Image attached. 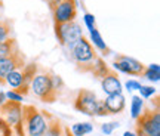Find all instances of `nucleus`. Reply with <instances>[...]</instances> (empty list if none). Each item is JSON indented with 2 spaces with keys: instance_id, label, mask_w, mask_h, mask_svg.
<instances>
[{
  "instance_id": "10",
  "label": "nucleus",
  "mask_w": 160,
  "mask_h": 136,
  "mask_svg": "<svg viewBox=\"0 0 160 136\" xmlns=\"http://www.w3.org/2000/svg\"><path fill=\"white\" fill-rule=\"evenodd\" d=\"M25 65V61H24L22 55L19 53V51L15 52L13 55L6 58H0V83H3L5 77L9 73H12L13 70Z\"/></svg>"
},
{
  "instance_id": "25",
  "label": "nucleus",
  "mask_w": 160,
  "mask_h": 136,
  "mask_svg": "<svg viewBox=\"0 0 160 136\" xmlns=\"http://www.w3.org/2000/svg\"><path fill=\"white\" fill-rule=\"evenodd\" d=\"M110 115L107 108L104 105V101L102 99H98V104H97V109H95V117H107Z\"/></svg>"
},
{
  "instance_id": "14",
  "label": "nucleus",
  "mask_w": 160,
  "mask_h": 136,
  "mask_svg": "<svg viewBox=\"0 0 160 136\" xmlns=\"http://www.w3.org/2000/svg\"><path fill=\"white\" fill-rule=\"evenodd\" d=\"M116 59H119V61H122V62H125L128 65L129 71H131V75H142L144 70H145V65L142 62H139L138 59H135V58L126 56V55H119Z\"/></svg>"
},
{
  "instance_id": "12",
  "label": "nucleus",
  "mask_w": 160,
  "mask_h": 136,
  "mask_svg": "<svg viewBox=\"0 0 160 136\" xmlns=\"http://www.w3.org/2000/svg\"><path fill=\"white\" fill-rule=\"evenodd\" d=\"M104 101V105L107 108L110 115L114 114H120L125 111L126 108V99L123 96V93H114V95H107Z\"/></svg>"
},
{
  "instance_id": "23",
  "label": "nucleus",
  "mask_w": 160,
  "mask_h": 136,
  "mask_svg": "<svg viewBox=\"0 0 160 136\" xmlns=\"http://www.w3.org/2000/svg\"><path fill=\"white\" fill-rule=\"evenodd\" d=\"M119 121H110V123H104L101 124V132L104 135H111L116 129H119Z\"/></svg>"
},
{
  "instance_id": "15",
  "label": "nucleus",
  "mask_w": 160,
  "mask_h": 136,
  "mask_svg": "<svg viewBox=\"0 0 160 136\" xmlns=\"http://www.w3.org/2000/svg\"><path fill=\"white\" fill-rule=\"evenodd\" d=\"M42 136H65V127L57 117L49 115V126Z\"/></svg>"
},
{
  "instance_id": "22",
  "label": "nucleus",
  "mask_w": 160,
  "mask_h": 136,
  "mask_svg": "<svg viewBox=\"0 0 160 136\" xmlns=\"http://www.w3.org/2000/svg\"><path fill=\"white\" fill-rule=\"evenodd\" d=\"M5 95H6V99L8 101H11V102H18V104H22L24 102V95H21L19 92H17V90H8V92H5Z\"/></svg>"
},
{
  "instance_id": "24",
  "label": "nucleus",
  "mask_w": 160,
  "mask_h": 136,
  "mask_svg": "<svg viewBox=\"0 0 160 136\" xmlns=\"http://www.w3.org/2000/svg\"><path fill=\"white\" fill-rule=\"evenodd\" d=\"M83 22H85V27L89 30V31L97 27V25H95V17H93V13H89V12H85V15H83Z\"/></svg>"
},
{
  "instance_id": "5",
  "label": "nucleus",
  "mask_w": 160,
  "mask_h": 136,
  "mask_svg": "<svg viewBox=\"0 0 160 136\" xmlns=\"http://www.w3.org/2000/svg\"><path fill=\"white\" fill-rule=\"evenodd\" d=\"M0 119L11 127L17 136H25L22 129V104L6 101L0 107Z\"/></svg>"
},
{
  "instance_id": "30",
  "label": "nucleus",
  "mask_w": 160,
  "mask_h": 136,
  "mask_svg": "<svg viewBox=\"0 0 160 136\" xmlns=\"http://www.w3.org/2000/svg\"><path fill=\"white\" fill-rule=\"evenodd\" d=\"M135 133H137V136H151V135H145V133H142V132H139V130H137Z\"/></svg>"
},
{
  "instance_id": "4",
  "label": "nucleus",
  "mask_w": 160,
  "mask_h": 136,
  "mask_svg": "<svg viewBox=\"0 0 160 136\" xmlns=\"http://www.w3.org/2000/svg\"><path fill=\"white\" fill-rule=\"evenodd\" d=\"M30 92L37 99H40L42 102H46V104H52V102L57 101L58 98V93L52 86L51 73L36 74L31 80V83H30Z\"/></svg>"
},
{
  "instance_id": "13",
  "label": "nucleus",
  "mask_w": 160,
  "mask_h": 136,
  "mask_svg": "<svg viewBox=\"0 0 160 136\" xmlns=\"http://www.w3.org/2000/svg\"><path fill=\"white\" fill-rule=\"evenodd\" d=\"M89 36H91V45L97 49L98 52H101L102 55H110V47L107 46V43L104 41L102 36H101V33L98 31V28L95 27L93 30H91L89 31Z\"/></svg>"
},
{
  "instance_id": "11",
  "label": "nucleus",
  "mask_w": 160,
  "mask_h": 136,
  "mask_svg": "<svg viewBox=\"0 0 160 136\" xmlns=\"http://www.w3.org/2000/svg\"><path fill=\"white\" fill-rule=\"evenodd\" d=\"M101 87H102V92L105 93V96L114 95V93H122V90H123L122 81L119 80L117 74L113 70H107L105 74L101 77Z\"/></svg>"
},
{
  "instance_id": "7",
  "label": "nucleus",
  "mask_w": 160,
  "mask_h": 136,
  "mask_svg": "<svg viewBox=\"0 0 160 136\" xmlns=\"http://www.w3.org/2000/svg\"><path fill=\"white\" fill-rule=\"evenodd\" d=\"M55 36H57L59 45L70 49L80 37H83V30H82V25L76 21L55 24Z\"/></svg>"
},
{
  "instance_id": "18",
  "label": "nucleus",
  "mask_w": 160,
  "mask_h": 136,
  "mask_svg": "<svg viewBox=\"0 0 160 136\" xmlns=\"http://www.w3.org/2000/svg\"><path fill=\"white\" fill-rule=\"evenodd\" d=\"M144 111V101L139 95H133L131 99V117L137 120Z\"/></svg>"
},
{
  "instance_id": "20",
  "label": "nucleus",
  "mask_w": 160,
  "mask_h": 136,
  "mask_svg": "<svg viewBox=\"0 0 160 136\" xmlns=\"http://www.w3.org/2000/svg\"><path fill=\"white\" fill-rule=\"evenodd\" d=\"M139 96L142 98V99H150L151 96H154L156 93H157V89L153 87V86H145V85H141L139 86Z\"/></svg>"
},
{
  "instance_id": "21",
  "label": "nucleus",
  "mask_w": 160,
  "mask_h": 136,
  "mask_svg": "<svg viewBox=\"0 0 160 136\" xmlns=\"http://www.w3.org/2000/svg\"><path fill=\"white\" fill-rule=\"evenodd\" d=\"M11 25L6 21H0V41H5V40L11 39Z\"/></svg>"
},
{
  "instance_id": "6",
  "label": "nucleus",
  "mask_w": 160,
  "mask_h": 136,
  "mask_svg": "<svg viewBox=\"0 0 160 136\" xmlns=\"http://www.w3.org/2000/svg\"><path fill=\"white\" fill-rule=\"evenodd\" d=\"M51 5L52 18L55 24H65L76 21L77 2L76 0H48Z\"/></svg>"
},
{
  "instance_id": "28",
  "label": "nucleus",
  "mask_w": 160,
  "mask_h": 136,
  "mask_svg": "<svg viewBox=\"0 0 160 136\" xmlns=\"http://www.w3.org/2000/svg\"><path fill=\"white\" fill-rule=\"evenodd\" d=\"M6 101H8V99H6L5 92H0V107H2V105H3V104H5Z\"/></svg>"
},
{
  "instance_id": "17",
  "label": "nucleus",
  "mask_w": 160,
  "mask_h": 136,
  "mask_svg": "<svg viewBox=\"0 0 160 136\" xmlns=\"http://www.w3.org/2000/svg\"><path fill=\"white\" fill-rule=\"evenodd\" d=\"M18 52L17 41L13 39H8L5 41H0V58H6Z\"/></svg>"
},
{
  "instance_id": "3",
  "label": "nucleus",
  "mask_w": 160,
  "mask_h": 136,
  "mask_svg": "<svg viewBox=\"0 0 160 136\" xmlns=\"http://www.w3.org/2000/svg\"><path fill=\"white\" fill-rule=\"evenodd\" d=\"M70 53H71V58L74 59L76 62L83 67V71L92 70L95 61L98 59L93 46L91 45V41L86 39L85 36L80 37L74 45L70 47Z\"/></svg>"
},
{
  "instance_id": "1",
  "label": "nucleus",
  "mask_w": 160,
  "mask_h": 136,
  "mask_svg": "<svg viewBox=\"0 0 160 136\" xmlns=\"http://www.w3.org/2000/svg\"><path fill=\"white\" fill-rule=\"evenodd\" d=\"M51 114L34 105H22V129L25 136H42L49 126Z\"/></svg>"
},
{
  "instance_id": "2",
  "label": "nucleus",
  "mask_w": 160,
  "mask_h": 136,
  "mask_svg": "<svg viewBox=\"0 0 160 136\" xmlns=\"http://www.w3.org/2000/svg\"><path fill=\"white\" fill-rule=\"evenodd\" d=\"M37 74V67L36 64H28V65H22V67L13 70L5 77L3 83L11 86L13 90L19 92L21 95H27L30 92V83L31 80Z\"/></svg>"
},
{
  "instance_id": "16",
  "label": "nucleus",
  "mask_w": 160,
  "mask_h": 136,
  "mask_svg": "<svg viewBox=\"0 0 160 136\" xmlns=\"http://www.w3.org/2000/svg\"><path fill=\"white\" fill-rule=\"evenodd\" d=\"M142 77L150 83H159L160 81V65L159 64H150L145 67L142 73Z\"/></svg>"
},
{
  "instance_id": "8",
  "label": "nucleus",
  "mask_w": 160,
  "mask_h": 136,
  "mask_svg": "<svg viewBox=\"0 0 160 136\" xmlns=\"http://www.w3.org/2000/svg\"><path fill=\"white\" fill-rule=\"evenodd\" d=\"M137 130L142 132L145 135L151 136H160V113L159 108L153 109H147L142 111L141 115L137 120Z\"/></svg>"
},
{
  "instance_id": "29",
  "label": "nucleus",
  "mask_w": 160,
  "mask_h": 136,
  "mask_svg": "<svg viewBox=\"0 0 160 136\" xmlns=\"http://www.w3.org/2000/svg\"><path fill=\"white\" fill-rule=\"evenodd\" d=\"M123 136H137V133H135V132H131V130H126L125 133H123Z\"/></svg>"
},
{
  "instance_id": "9",
  "label": "nucleus",
  "mask_w": 160,
  "mask_h": 136,
  "mask_svg": "<svg viewBox=\"0 0 160 136\" xmlns=\"http://www.w3.org/2000/svg\"><path fill=\"white\" fill-rule=\"evenodd\" d=\"M97 104H98V96L95 92L89 90V89H80L74 99V109H77L79 113L85 114V115L95 117Z\"/></svg>"
},
{
  "instance_id": "26",
  "label": "nucleus",
  "mask_w": 160,
  "mask_h": 136,
  "mask_svg": "<svg viewBox=\"0 0 160 136\" xmlns=\"http://www.w3.org/2000/svg\"><path fill=\"white\" fill-rule=\"evenodd\" d=\"M51 80H52V86H53L55 92H57V93H59V90L64 87L62 79H61L59 75H57V74H51Z\"/></svg>"
},
{
  "instance_id": "19",
  "label": "nucleus",
  "mask_w": 160,
  "mask_h": 136,
  "mask_svg": "<svg viewBox=\"0 0 160 136\" xmlns=\"http://www.w3.org/2000/svg\"><path fill=\"white\" fill-rule=\"evenodd\" d=\"M93 132V124L91 123H76L71 126V135L73 136H86Z\"/></svg>"
},
{
  "instance_id": "27",
  "label": "nucleus",
  "mask_w": 160,
  "mask_h": 136,
  "mask_svg": "<svg viewBox=\"0 0 160 136\" xmlns=\"http://www.w3.org/2000/svg\"><path fill=\"white\" fill-rule=\"evenodd\" d=\"M139 86H141V83H139L138 80H133V79L128 80V81L125 83L126 90H129V92H135V90H138V89H139Z\"/></svg>"
}]
</instances>
